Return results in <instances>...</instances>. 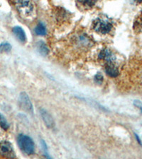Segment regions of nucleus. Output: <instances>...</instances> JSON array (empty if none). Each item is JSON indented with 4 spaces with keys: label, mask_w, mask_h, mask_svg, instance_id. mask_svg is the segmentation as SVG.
I'll return each instance as SVG.
<instances>
[{
    "label": "nucleus",
    "mask_w": 142,
    "mask_h": 159,
    "mask_svg": "<svg viewBox=\"0 0 142 159\" xmlns=\"http://www.w3.org/2000/svg\"><path fill=\"white\" fill-rule=\"evenodd\" d=\"M80 5L86 8H91L97 2V0H77Z\"/></svg>",
    "instance_id": "obj_10"
},
{
    "label": "nucleus",
    "mask_w": 142,
    "mask_h": 159,
    "mask_svg": "<svg viewBox=\"0 0 142 159\" xmlns=\"http://www.w3.org/2000/svg\"><path fill=\"white\" fill-rule=\"evenodd\" d=\"M103 79H104L103 76L99 73L96 74L95 76V81L96 83L98 84H101L102 83H103Z\"/></svg>",
    "instance_id": "obj_15"
},
{
    "label": "nucleus",
    "mask_w": 142,
    "mask_h": 159,
    "mask_svg": "<svg viewBox=\"0 0 142 159\" xmlns=\"http://www.w3.org/2000/svg\"><path fill=\"white\" fill-rule=\"evenodd\" d=\"M19 104L21 108L30 114L33 115V108L31 100L25 92H21L19 96Z\"/></svg>",
    "instance_id": "obj_4"
},
{
    "label": "nucleus",
    "mask_w": 142,
    "mask_h": 159,
    "mask_svg": "<svg viewBox=\"0 0 142 159\" xmlns=\"http://www.w3.org/2000/svg\"><path fill=\"white\" fill-rule=\"evenodd\" d=\"M0 126L5 130H8V128H9V124H8L7 120L1 114H0Z\"/></svg>",
    "instance_id": "obj_13"
},
{
    "label": "nucleus",
    "mask_w": 142,
    "mask_h": 159,
    "mask_svg": "<svg viewBox=\"0 0 142 159\" xmlns=\"http://www.w3.org/2000/svg\"><path fill=\"white\" fill-rule=\"evenodd\" d=\"M93 29L97 33L100 34H107L111 31L112 29V24L108 20L98 18L93 22Z\"/></svg>",
    "instance_id": "obj_2"
},
{
    "label": "nucleus",
    "mask_w": 142,
    "mask_h": 159,
    "mask_svg": "<svg viewBox=\"0 0 142 159\" xmlns=\"http://www.w3.org/2000/svg\"><path fill=\"white\" fill-rule=\"evenodd\" d=\"M105 71L106 74L111 77H117L119 75V70L115 65L114 62L107 63V65L105 66Z\"/></svg>",
    "instance_id": "obj_8"
},
{
    "label": "nucleus",
    "mask_w": 142,
    "mask_h": 159,
    "mask_svg": "<svg viewBox=\"0 0 142 159\" xmlns=\"http://www.w3.org/2000/svg\"><path fill=\"white\" fill-rule=\"evenodd\" d=\"M0 156L6 158H14V149L11 144L7 141L0 142Z\"/></svg>",
    "instance_id": "obj_5"
},
{
    "label": "nucleus",
    "mask_w": 142,
    "mask_h": 159,
    "mask_svg": "<svg viewBox=\"0 0 142 159\" xmlns=\"http://www.w3.org/2000/svg\"><path fill=\"white\" fill-rule=\"evenodd\" d=\"M38 47H39V52L42 55L46 56V55H47L48 54H49V48H48L47 46L46 45L43 43H42V42H40V43H39V46H38Z\"/></svg>",
    "instance_id": "obj_12"
},
{
    "label": "nucleus",
    "mask_w": 142,
    "mask_h": 159,
    "mask_svg": "<svg viewBox=\"0 0 142 159\" xmlns=\"http://www.w3.org/2000/svg\"><path fill=\"white\" fill-rule=\"evenodd\" d=\"M35 33L39 35H45L46 34V26L42 23H39L35 29Z\"/></svg>",
    "instance_id": "obj_11"
},
{
    "label": "nucleus",
    "mask_w": 142,
    "mask_h": 159,
    "mask_svg": "<svg viewBox=\"0 0 142 159\" xmlns=\"http://www.w3.org/2000/svg\"><path fill=\"white\" fill-rule=\"evenodd\" d=\"M135 136H136V138H137V141H138V142H139V144H141V145H142V143H141V139H139V136H138L137 134H135Z\"/></svg>",
    "instance_id": "obj_18"
},
{
    "label": "nucleus",
    "mask_w": 142,
    "mask_h": 159,
    "mask_svg": "<svg viewBox=\"0 0 142 159\" xmlns=\"http://www.w3.org/2000/svg\"><path fill=\"white\" fill-rule=\"evenodd\" d=\"M99 59L103 60L104 61L107 62V63L109 62H114L115 61L116 57L115 55H114L113 52L111 50L108 49L103 50L99 52Z\"/></svg>",
    "instance_id": "obj_7"
},
{
    "label": "nucleus",
    "mask_w": 142,
    "mask_h": 159,
    "mask_svg": "<svg viewBox=\"0 0 142 159\" xmlns=\"http://www.w3.org/2000/svg\"><path fill=\"white\" fill-rule=\"evenodd\" d=\"M40 115H41L42 120L44 122L46 126L48 128L52 129L55 126V122H54L53 118H52V116L46 110L43 108L40 109Z\"/></svg>",
    "instance_id": "obj_6"
},
{
    "label": "nucleus",
    "mask_w": 142,
    "mask_h": 159,
    "mask_svg": "<svg viewBox=\"0 0 142 159\" xmlns=\"http://www.w3.org/2000/svg\"><path fill=\"white\" fill-rule=\"evenodd\" d=\"M41 144H42V146H43V151H44L46 156L49 157V155H48V147L46 146V142H44V141L41 140Z\"/></svg>",
    "instance_id": "obj_16"
},
{
    "label": "nucleus",
    "mask_w": 142,
    "mask_h": 159,
    "mask_svg": "<svg viewBox=\"0 0 142 159\" xmlns=\"http://www.w3.org/2000/svg\"><path fill=\"white\" fill-rule=\"evenodd\" d=\"M134 105L135 106H137V108H139L142 112V102L141 101H139V100H134Z\"/></svg>",
    "instance_id": "obj_17"
},
{
    "label": "nucleus",
    "mask_w": 142,
    "mask_h": 159,
    "mask_svg": "<svg viewBox=\"0 0 142 159\" xmlns=\"http://www.w3.org/2000/svg\"><path fill=\"white\" fill-rule=\"evenodd\" d=\"M13 33H14L16 37L20 42L21 43H24L27 41V37H26L25 32L21 27L19 26H16L13 29Z\"/></svg>",
    "instance_id": "obj_9"
},
{
    "label": "nucleus",
    "mask_w": 142,
    "mask_h": 159,
    "mask_svg": "<svg viewBox=\"0 0 142 159\" xmlns=\"http://www.w3.org/2000/svg\"><path fill=\"white\" fill-rule=\"evenodd\" d=\"M11 50V46L7 43H2L0 45V51L2 52H8Z\"/></svg>",
    "instance_id": "obj_14"
},
{
    "label": "nucleus",
    "mask_w": 142,
    "mask_h": 159,
    "mask_svg": "<svg viewBox=\"0 0 142 159\" xmlns=\"http://www.w3.org/2000/svg\"><path fill=\"white\" fill-rule=\"evenodd\" d=\"M138 2H142V0H137Z\"/></svg>",
    "instance_id": "obj_19"
},
{
    "label": "nucleus",
    "mask_w": 142,
    "mask_h": 159,
    "mask_svg": "<svg viewBox=\"0 0 142 159\" xmlns=\"http://www.w3.org/2000/svg\"><path fill=\"white\" fill-rule=\"evenodd\" d=\"M17 7L19 13L24 17H29L33 13V7L29 0H17Z\"/></svg>",
    "instance_id": "obj_3"
},
{
    "label": "nucleus",
    "mask_w": 142,
    "mask_h": 159,
    "mask_svg": "<svg viewBox=\"0 0 142 159\" xmlns=\"http://www.w3.org/2000/svg\"><path fill=\"white\" fill-rule=\"evenodd\" d=\"M18 145L20 149L28 155H31L34 152L35 145L33 141L29 136L20 134L17 139Z\"/></svg>",
    "instance_id": "obj_1"
}]
</instances>
